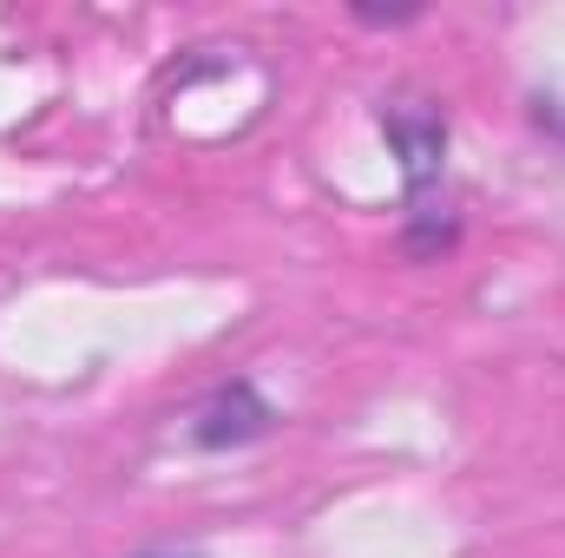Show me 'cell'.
Segmentation results:
<instances>
[{
  "mask_svg": "<svg viewBox=\"0 0 565 558\" xmlns=\"http://www.w3.org/2000/svg\"><path fill=\"white\" fill-rule=\"evenodd\" d=\"M388 144L402 151V184H408V257H440L460 224L447 211V119L440 112H415V106H382L375 112Z\"/></svg>",
  "mask_w": 565,
  "mask_h": 558,
  "instance_id": "6da1fadb",
  "label": "cell"
},
{
  "mask_svg": "<svg viewBox=\"0 0 565 558\" xmlns=\"http://www.w3.org/2000/svg\"><path fill=\"white\" fill-rule=\"evenodd\" d=\"M277 408L250 388V382H231V388H217L198 415H191V440L204 447V453H231V447H250V440H264V433H277Z\"/></svg>",
  "mask_w": 565,
  "mask_h": 558,
  "instance_id": "7a4b0ae2",
  "label": "cell"
},
{
  "mask_svg": "<svg viewBox=\"0 0 565 558\" xmlns=\"http://www.w3.org/2000/svg\"><path fill=\"white\" fill-rule=\"evenodd\" d=\"M362 26H408V20H422V7H349Z\"/></svg>",
  "mask_w": 565,
  "mask_h": 558,
  "instance_id": "3957f363",
  "label": "cell"
},
{
  "mask_svg": "<svg viewBox=\"0 0 565 558\" xmlns=\"http://www.w3.org/2000/svg\"><path fill=\"white\" fill-rule=\"evenodd\" d=\"M145 558H184V552H145Z\"/></svg>",
  "mask_w": 565,
  "mask_h": 558,
  "instance_id": "277c9868",
  "label": "cell"
}]
</instances>
